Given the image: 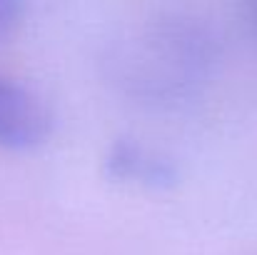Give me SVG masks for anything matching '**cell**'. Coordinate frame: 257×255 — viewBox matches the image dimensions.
I'll return each instance as SVG.
<instances>
[{"instance_id":"cell-5","label":"cell","mask_w":257,"mask_h":255,"mask_svg":"<svg viewBox=\"0 0 257 255\" xmlns=\"http://www.w3.org/2000/svg\"><path fill=\"white\" fill-rule=\"evenodd\" d=\"M247 10H250V18H252V25H255V30H257V3H252V5L247 8Z\"/></svg>"},{"instance_id":"cell-1","label":"cell","mask_w":257,"mask_h":255,"mask_svg":"<svg viewBox=\"0 0 257 255\" xmlns=\"http://www.w3.org/2000/svg\"><path fill=\"white\" fill-rule=\"evenodd\" d=\"M217 58V35L202 18L163 13L112 40L105 65L112 83L127 98L172 108L202 90Z\"/></svg>"},{"instance_id":"cell-4","label":"cell","mask_w":257,"mask_h":255,"mask_svg":"<svg viewBox=\"0 0 257 255\" xmlns=\"http://www.w3.org/2000/svg\"><path fill=\"white\" fill-rule=\"evenodd\" d=\"M18 15H20V5H15L10 0H0V38L15 28Z\"/></svg>"},{"instance_id":"cell-2","label":"cell","mask_w":257,"mask_h":255,"mask_svg":"<svg viewBox=\"0 0 257 255\" xmlns=\"http://www.w3.org/2000/svg\"><path fill=\"white\" fill-rule=\"evenodd\" d=\"M53 130V110L28 83L0 73V148L28 150Z\"/></svg>"},{"instance_id":"cell-3","label":"cell","mask_w":257,"mask_h":255,"mask_svg":"<svg viewBox=\"0 0 257 255\" xmlns=\"http://www.w3.org/2000/svg\"><path fill=\"white\" fill-rule=\"evenodd\" d=\"M105 173L115 180L135 183L143 188H165L175 183L177 165L172 158L148 143L120 138L105 153Z\"/></svg>"}]
</instances>
